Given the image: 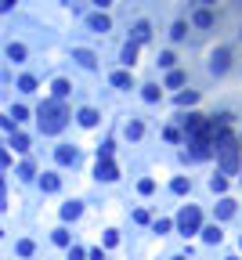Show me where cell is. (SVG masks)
<instances>
[{"mask_svg":"<svg viewBox=\"0 0 242 260\" xmlns=\"http://www.w3.org/2000/svg\"><path fill=\"white\" fill-rule=\"evenodd\" d=\"M36 119H40V130L43 134H62L65 123H69V109H65L62 101H43Z\"/></svg>","mask_w":242,"mask_h":260,"instance_id":"6da1fadb","label":"cell"},{"mask_svg":"<svg viewBox=\"0 0 242 260\" xmlns=\"http://www.w3.org/2000/svg\"><path fill=\"white\" fill-rule=\"evenodd\" d=\"M217 152H221V174H235L239 170V141L235 137H224L217 145Z\"/></svg>","mask_w":242,"mask_h":260,"instance_id":"7a4b0ae2","label":"cell"},{"mask_svg":"<svg viewBox=\"0 0 242 260\" xmlns=\"http://www.w3.org/2000/svg\"><path fill=\"white\" fill-rule=\"evenodd\" d=\"M199 221H203L199 206H185V210L177 213V228H181V235H195V232H199Z\"/></svg>","mask_w":242,"mask_h":260,"instance_id":"3957f363","label":"cell"},{"mask_svg":"<svg viewBox=\"0 0 242 260\" xmlns=\"http://www.w3.org/2000/svg\"><path fill=\"white\" fill-rule=\"evenodd\" d=\"M98 177H101V181H116V177H119L116 163H112V159H98Z\"/></svg>","mask_w":242,"mask_h":260,"instance_id":"277c9868","label":"cell"},{"mask_svg":"<svg viewBox=\"0 0 242 260\" xmlns=\"http://www.w3.org/2000/svg\"><path fill=\"white\" fill-rule=\"evenodd\" d=\"M228 58H232V54L224 51V47L214 51V58H210V69H214V72H224V69H228Z\"/></svg>","mask_w":242,"mask_h":260,"instance_id":"5b68a950","label":"cell"},{"mask_svg":"<svg viewBox=\"0 0 242 260\" xmlns=\"http://www.w3.org/2000/svg\"><path fill=\"white\" fill-rule=\"evenodd\" d=\"M87 25L94 29V33H109V29H112V22L105 18V14H90V18H87Z\"/></svg>","mask_w":242,"mask_h":260,"instance_id":"8992f818","label":"cell"},{"mask_svg":"<svg viewBox=\"0 0 242 260\" xmlns=\"http://www.w3.org/2000/svg\"><path fill=\"white\" fill-rule=\"evenodd\" d=\"M76 159H80V152L72 148V145H62V148H58V163H62V166H69V163H76Z\"/></svg>","mask_w":242,"mask_h":260,"instance_id":"52a82bcc","label":"cell"},{"mask_svg":"<svg viewBox=\"0 0 242 260\" xmlns=\"http://www.w3.org/2000/svg\"><path fill=\"white\" fill-rule=\"evenodd\" d=\"M72 58H76V62H80L83 69H94V65H98V58H94V51H87V47H80V51L72 54Z\"/></svg>","mask_w":242,"mask_h":260,"instance_id":"ba28073f","label":"cell"},{"mask_svg":"<svg viewBox=\"0 0 242 260\" xmlns=\"http://www.w3.org/2000/svg\"><path fill=\"white\" fill-rule=\"evenodd\" d=\"M40 188L43 192H58V188H62V181H58V174H43L40 177Z\"/></svg>","mask_w":242,"mask_h":260,"instance_id":"9c48e42d","label":"cell"},{"mask_svg":"<svg viewBox=\"0 0 242 260\" xmlns=\"http://www.w3.org/2000/svg\"><path fill=\"white\" fill-rule=\"evenodd\" d=\"M232 213H235V203H232V199H221V203H217V217H221V221H228Z\"/></svg>","mask_w":242,"mask_h":260,"instance_id":"30bf717a","label":"cell"},{"mask_svg":"<svg viewBox=\"0 0 242 260\" xmlns=\"http://www.w3.org/2000/svg\"><path fill=\"white\" fill-rule=\"evenodd\" d=\"M14 152H29V137L25 134H11V141H7Z\"/></svg>","mask_w":242,"mask_h":260,"instance_id":"8fae6325","label":"cell"},{"mask_svg":"<svg viewBox=\"0 0 242 260\" xmlns=\"http://www.w3.org/2000/svg\"><path fill=\"white\" fill-rule=\"evenodd\" d=\"M80 213H83V206H80V203H65V206H62V217H65V221H76Z\"/></svg>","mask_w":242,"mask_h":260,"instance_id":"7c38bea8","label":"cell"},{"mask_svg":"<svg viewBox=\"0 0 242 260\" xmlns=\"http://www.w3.org/2000/svg\"><path fill=\"white\" fill-rule=\"evenodd\" d=\"M7 58H11V62H25V43H11Z\"/></svg>","mask_w":242,"mask_h":260,"instance_id":"4fadbf2b","label":"cell"},{"mask_svg":"<svg viewBox=\"0 0 242 260\" xmlns=\"http://www.w3.org/2000/svg\"><path fill=\"white\" fill-rule=\"evenodd\" d=\"M134 62H138V43H127V47H123V65H134Z\"/></svg>","mask_w":242,"mask_h":260,"instance_id":"5bb4252c","label":"cell"},{"mask_svg":"<svg viewBox=\"0 0 242 260\" xmlns=\"http://www.w3.org/2000/svg\"><path fill=\"white\" fill-rule=\"evenodd\" d=\"M148 36H152V33H148V22H138V25H134V43H145Z\"/></svg>","mask_w":242,"mask_h":260,"instance_id":"9a60e30c","label":"cell"},{"mask_svg":"<svg viewBox=\"0 0 242 260\" xmlns=\"http://www.w3.org/2000/svg\"><path fill=\"white\" fill-rule=\"evenodd\" d=\"M112 83H116V87H123V90H127V87H134L130 72H123V69H119V72H112Z\"/></svg>","mask_w":242,"mask_h":260,"instance_id":"2e32d148","label":"cell"},{"mask_svg":"<svg viewBox=\"0 0 242 260\" xmlns=\"http://www.w3.org/2000/svg\"><path fill=\"white\" fill-rule=\"evenodd\" d=\"M76 116H80V123H83V127H94V123H98V112H94V109H80Z\"/></svg>","mask_w":242,"mask_h":260,"instance_id":"e0dca14e","label":"cell"},{"mask_svg":"<svg viewBox=\"0 0 242 260\" xmlns=\"http://www.w3.org/2000/svg\"><path fill=\"white\" fill-rule=\"evenodd\" d=\"M195 25H199V29H210V25H214V14H210V11H195Z\"/></svg>","mask_w":242,"mask_h":260,"instance_id":"ac0fdd59","label":"cell"},{"mask_svg":"<svg viewBox=\"0 0 242 260\" xmlns=\"http://www.w3.org/2000/svg\"><path fill=\"white\" fill-rule=\"evenodd\" d=\"M51 87H54V101H58V98H65L69 90H72V87H69V80H54Z\"/></svg>","mask_w":242,"mask_h":260,"instance_id":"d6986e66","label":"cell"},{"mask_svg":"<svg viewBox=\"0 0 242 260\" xmlns=\"http://www.w3.org/2000/svg\"><path fill=\"white\" fill-rule=\"evenodd\" d=\"M185 83V72L181 69H170V76H166V87H181Z\"/></svg>","mask_w":242,"mask_h":260,"instance_id":"ffe728a7","label":"cell"},{"mask_svg":"<svg viewBox=\"0 0 242 260\" xmlns=\"http://www.w3.org/2000/svg\"><path fill=\"white\" fill-rule=\"evenodd\" d=\"M18 90H22V94H33V90H36V80H33V76H22V80H18Z\"/></svg>","mask_w":242,"mask_h":260,"instance_id":"44dd1931","label":"cell"},{"mask_svg":"<svg viewBox=\"0 0 242 260\" xmlns=\"http://www.w3.org/2000/svg\"><path fill=\"white\" fill-rule=\"evenodd\" d=\"M195 101H199L195 90H181V94H177V105H195Z\"/></svg>","mask_w":242,"mask_h":260,"instance_id":"7402d4cb","label":"cell"},{"mask_svg":"<svg viewBox=\"0 0 242 260\" xmlns=\"http://www.w3.org/2000/svg\"><path fill=\"white\" fill-rule=\"evenodd\" d=\"M141 134H145V127L138 123V119H134V123H127V137H130V141H138Z\"/></svg>","mask_w":242,"mask_h":260,"instance_id":"603a6c76","label":"cell"},{"mask_svg":"<svg viewBox=\"0 0 242 260\" xmlns=\"http://www.w3.org/2000/svg\"><path fill=\"white\" fill-rule=\"evenodd\" d=\"M174 62H177L174 51H163V54H159V65H163V69H174Z\"/></svg>","mask_w":242,"mask_h":260,"instance_id":"cb8c5ba5","label":"cell"},{"mask_svg":"<svg viewBox=\"0 0 242 260\" xmlns=\"http://www.w3.org/2000/svg\"><path fill=\"white\" fill-rule=\"evenodd\" d=\"M203 239H206V242H221V228H217V224H210L206 232H203Z\"/></svg>","mask_w":242,"mask_h":260,"instance_id":"d4e9b609","label":"cell"},{"mask_svg":"<svg viewBox=\"0 0 242 260\" xmlns=\"http://www.w3.org/2000/svg\"><path fill=\"white\" fill-rule=\"evenodd\" d=\"M170 188H174L177 195H185V192H188V177H174V185H170Z\"/></svg>","mask_w":242,"mask_h":260,"instance_id":"484cf974","label":"cell"},{"mask_svg":"<svg viewBox=\"0 0 242 260\" xmlns=\"http://www.w3.org/2000/svg\"><path fill=\"white\" fill-rule=\"evenodd\" d=\"M138 188H141V195H152V192H156V181H152V177H145Z\"/></svg>","mask_w":242,"mask_h":260,"instance_id":"4316f807","label":"cell"},{"mask_svg":"<svg viewBox=\"0 0 242 260\" xmlns=\"http://www.w3.org/2000/svg\"><path fill=\"white\" fill-rule=\"evenodd\" d=\"M18 177H22V181H29V177H33V163H29V159L18 166Z\"/></svg>","mask_w":242,"mask_h":260,"instance_id":"83f0119b","label":"cell"},{"mask_svg":"<svg viewBox=\"0 0 242 260\" xmlns=\"http://www.w3.org/2000/svg\"><path fill=\"white\" fill-rule=\"evenodd\" d=\"M54 242H58V246H69V232H65V228H58V232H54Z\"/></svg>","mask_w":242,"mask_h":260,"instance_id":"f1b7e54d","label":"cell"},{"mask_svg":"<svg viewBox=\"0 0 242 260\" xmlns=\"http://www.w3.org/2000/svg\"><path fill=\"white\" fill-rule=\"evenodd\" d=\"M141 94H145V101H159V87H145Z\"/></svg>","mask_w":242,"mask_h":260,"instance_id":"f546056e","label":"cell"},{"mask_svg":"<svg viewBox=\"0 0 242 260\" xmlns=\"http://www.w3.org/2000/svg\"><path fill=\"white\" fill-rule=\"evenodd\" d=\"M98 159H112V141H105V145L98 148Z\"/></svg>","mask_w":242,"mask_h":260,"instance_id":"4dcf8cb0","label":"cell"},{"mask_svg":"<svg viewBox=\"0 0 242 260\" xmlns=\"http://www.w3.org/2000/svg\"><path fill=\"white\" fill-rule=\"evenodd\" d=\"M210 188H214V192H224V188H228V181H224V177H214V181H210Z\"/></svg>","mask_w":242,"mask_h":260,"instance_id":"1f68e13d","label":"cell"},{"mask_svg":"<svg viewBox=\"0 0 242 260\" xmlns=\"http://www.w3.org/2000/svg\"><path fill=\"white\" fill-rule=\"evenodd\" d=\"M18 253H22V257H29V253H33V242L22 239V242H18Z\"/></svg>","mask_w":242,"mask_h":260,"instance_id":"d6a6232c","label":"cell"},{"mask_svg":"<svg viewBox=\"0 0 242 260\" xmlns=\"http://www.w3.org/2000/svg\"><path fill=\"white\" fill-rule=\"evenodd\" d=\"M11 116H14V119H18V123H22V119H25V116H29V112H25V109H22V105H14V109H11Z\"/></svg>","mask_w":242,"mask_h":260,"instance_id":"836d02e7","label":"cell"},{"mask_svg":"<svg viewBox=\"0 0 242 260\" xmlns=\"http://www.w3.org/2000/svg\"><path fill=\"white\" fill-rule=\"evenodd\" d=\"M69 260H83V250H80V246H72V250H69Z\"/></svg>","mask_w":242,"mask_h":260,"instance_id":"e575fe53","label":"cell"},{"mask_svg":"<svg viewBox=\"0 0 242 260\" xmlns=\"http://www.w3.org/2000/svg\"><path fill=\"white\" fill-rule=\"evenodd\" d=\"M7 163H11V156H7V152H0V170H4Z\"/></svg>","mask_w":242,"mask_h":260,"instance_id":"d590c367","label":"cell"},{"mask_svg":"<svg viewBox=\"0 0 242 260\" xmlns=\"http://www.w3.org/2000/svg\"><path fill=\"white\" fill-rule=\"evenodd\" d=\"M14 7V0H0V11H11Z\"/></svg>","mask_w":242,"mask_h":260,"instance_id":"8d00e7d4","label":"cell"},{"mask_svg":"<svg viewBox=\"0 0 242 260\" xmlns=\"http://www.w3.org/2000/svg\"><path fill=\"white\" fill-rule=\"evenodd\" d=\"M94 4H98V7H109V4H112V0H94Z\"/></svg>","mask_w":242,"mask_h":260,"instance_id":"74e56055","label":"cell"},{"mask_svg":"<svg viewBox=\"0 0 242 260\" xmlns=\"http://www.w3.org/2000/svg\"><path fill=\"white\" fill-rule=\"evenodd\" d=\"M199 4H217V0H199Z\"/></svg>","mask_w":242,"mask_h":260,"instance_id":"f35d334b","label":"cell"},{"mask_svg":"<svg viewBox=\"0 0 242 260\" xmlns=\"http://www.w3.org/2000/svg\"><path fill=\"white\" fill-rule=\"evenodd\" d=\"M170 260H185V257H170Z\"/></svg>","mask_w":242,"mask_h":260,"instance_id":"ab89813d","label":"cell"}]
</instances>
